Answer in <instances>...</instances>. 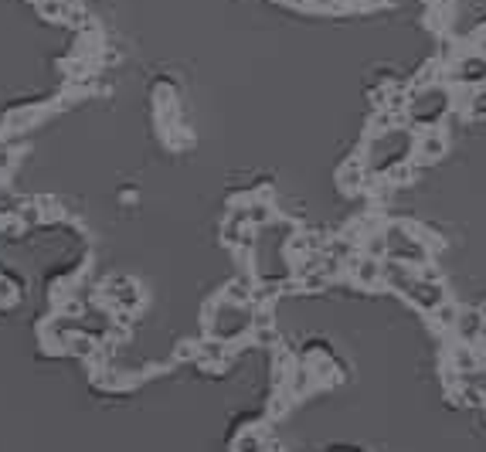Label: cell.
I'll return each instance as SVG.
<instances>
[{
  "instance_id": "obj_4",
  "label": "cell",
  "mask_w": 486,
  "mask_h": 452,
  "mask_svg": "<svg viewBox=\"0 0 486 452\" xmlns=\"http://www.w3.org/2000/svg\"><path fill=\"white\" fill-rule=\"evenodd\" d=\"M381 269H384V259H374V255H354L350 259V276L364 289H371L374 282H381Z\"/></svg>"
},
{
  "instance_id": "obj_9",
  "label": "cell",
  "mask_w": 486,
  "mask_h": 452,
  "mask_svg": "<svg viewBox=\"0 0 486 452\" xmlns=\"http://www.w3.org/2000/svg\"><path fill=\"white\" fill-rule=\"evenodd\" d=\"M364 255H374V259H388V235L384 232H371L364 242Z\"/></svg>"
},
{
  "instance_id": "obj_18",
  "label": "cell",
  "mask_w": 486,
  "mask_h": 452,
  "mask_svg": "<svg viewBox=\"0 0 486 452\" xmlns=\"http://www.w3.org/2000/svg\"><path fill=\"white\" fill-rule=\"evenodd\" d=\"M480 337H483V340H486V316H483V333H480Z\"/></svg>"
},
{
  "instance_id": "obj_19",
  "label": "cell",
  "mask_w": 486,
  "mask_h": 452,
  "mask_svg": "<svg viewBox=\"0 0 486 452\" xmlns=\"http://www.w3.org/2000/svg\"><path fill=\"white\" fill-rule=\"evenodd\" d=\"M483 411H486V402H483Z\"/></svg>"
},
{
  "instance_id": "obj_7",
  "label": "cell",
  "mask_w": 486,
  "mask_h": 452,
  "mask_svg": "<svg viewBox=\"0 0 486 452\" xmlns=\"http://www.w3.org/2000/svg\"><path fill=\"white\" fill-rule=\"evenodd\" d=\"M463 82H486V62L483 58H466V62L459 65V75Z\"/></svg>"
},
{
  "instance_id": "obj_3",
  "label": "cell",
  "mask_w": 486,
  "mask_h": 452,
  "mask_svg": "<svg viewBox=\"0 0 486 452\" xmlns=\"http://www.w3.org/2000/svg\"><path fill=\"white\" fill-rule=\"evenodd\" d=\"M446 89H428V92H418L415 102H411V116L418 123H436L442 112H446Z\"/></svg>"
},
{
  "instance_id": "obj_1",
  "label": "cell",
  "mask_w": 486,
  "mask_h": 452,
  "mask_svg": "<svg viewBox=\"0 0 486 452\" xmlns=\"http://www.w3.org/2000/svg\"><path fill=\"white\" fill-rule=\"evenodd\" d=\"M384 235H388V259L408 265H422L428 259L422 238H411V225H388Z\"/></svg>"
},
{
  "instance_id": "obj_13",
  "label": "cell",
  "mask_w": 486,
  "mask_h": 452,
  "mask_svg": "<svg viewBox=\"0 0 486 452\" xmlns=\"http://www.w3.org/2000/svg\"><path fill=\"white\" fill-rule=\"evenodd\" d=\"M470 116H486V89H476V92L470 95Z\"/></svg>"
},
{
  "instance_id": "obj_17",
  "label": "cell",
  "mask_w": 486,
  "mask_h": 452,
  "mask_svg": "<svg viewBox=\"0 0 486 452\" xmlns=\"http://www.w3.org/2000/svg\"><path fill=\"white\" fill-rule=\"evenodd\" d=\"M480 51H483V55H486V34H483V38H480Z\"/></svg>"
},
{
  "instance_id": "obj_11",
  "label": "cell",
  "mask_w": 486,
  "mask_h": 452,
  "mask_svg": "<svg viewBox=\"0 0 486 452\" xmlns=\"http://www.w3.org/2000/svg\"><path fill=\"white\" fill-rule=\"evenodd\" d=\"M310 381H313V371H310V367H299L296 377L289 381V394H293V398H303V394L310 391Z\"/></svg>"
},
{
  "instance_id": "obj_10",
  "label": "cell",
  "mask_w": 486,
  "mask_h": 452,
  "mask_svg": "<svg viewBox=\"0 0 486 452\" xmlns=\"http://www.w3.org/2000/svg\"><path fill=\"white\" fill-rule=\"evenodd\" d=\"M235 452H266V438L259 432H242L235 438Z\"/></svg>"
},
{
  "instance_id": "obj_14",
  "label": "cell",
  "mask_w": 486,
  "mask_h": 452,
  "mask_svg": "<svg viewBox=\"0 0 486 452\" xmlns=\"http://www.w3.org/2000/svg\"><path fill=\"white\" fill-rule=\"evenodd\" d=\"M245 211H249L252 225H262V221H269V204L266 201H255L252 208H245Z\"/></svg>"
},
{
  "instance_id": "obj_12",
  "label": "cell",
  "mask_w": 486,
  "mask_h": 452,
  "mask_svg": "<svg viewBox=\"0 0 486 452\" xmlns=\"http://www.w3.org/2000/svg\"><path fill=\"white\" fill-rule=\"evenodd\" d=\"M432 316H436V323H439L442 330H455V320H459V310H455L453 303H442L439 310H432Z\"/></svg>"
},
{
  "instance_id": "obj_2",
  "label": "cell",
  "mask_w": 486,
  "mask_h": 452,
  "mask_svg": "<svg viewBox=\"0 0 486 452\" xmlns=\"http://www.w3.org/2000/svg\"><path fill=\"white\" fill-rule=\"evenodd\" d=\"M405 299L411 306H418L422 313H432L446 303V286H442L439 279H422V276H418V279L405 289Z\"/></svg>"
},
{
  "instance_id": "obj_15",
  "label": "cell",
  "mask_w": 486,
  "mask_h": 452,
  "mask_svg": "<svg viewBox=\"0 0 486 452\" xmlns=\"http://www.w3.org/2000/svg\"><path fill=\"white\" fill-rule=\"evenodd\" d=\"M68 347H72L79 357H92V340H85V337H72V340H68Z\"/></svg>"
},
{
  "instance_id": "obj_8",
  "label": "cell",
  "mask_w": 486,
  "mask_h": 452,
  "mask_svg": "<svg viewBox=\"0 0 486 452\" xmlns=\"http://www.w3.org/2000/svg\"><path fill=\"white\" fill-rule=\"evenodd\" d=\"M340 184H344L347 190H357L364 184V163L361 160H350L344 171H340Z\"/></svg>"
},
{
  "instance_id": "obj_20",
  "label": "cell",
  "mask_w": 486,
  "mask_h": 452,
  "mask_svg": "<svg viewBox=\"0 0 486 452\" xmlns=\"http://www.w3.org/2000/svg\"><path fill=\"white\" fill-rule=\"evenodd\" d=\"M367 4H371V0H367Z\"/></svg>"
},
{
  "instance_id": "obj_16",
  "label": "cell",
  "mask_w": 486,
  "mask_h": 452,
  "mask_svg": "<svg viewBox=\"0 0 486 452\" xmlns=\"http://www.w3.org/2000/svg\"><path fill=\"white\" fill-rule=\"evenodd\" d=\"M31 119H34V112H14V116L7 119V126H11V129H17V126H28Z\"/></svg>"
},
{
  "instance_id": "obj_5",
  "label": "cell",
  "mask_w": 486,
  "mask_h": 452,
  "mask_svg": "<svg viewBox=\"0 0 486 452\" xmlns=\"http://www.w3.org/2000/svg\"><path fill=\"white\" fill-rule=\"evenodd\" d=\"M455 333L463 340H480V333H483V310H459Z\"/></svg>"
},
{
  "instance_id": "obj_6",
  "label": "cell",
  "mask_w": 486,
  "mask_h": 452,
  "mask_svg": "<svg viewBox=\"0 0 486 452\" xmlns=\"http://www.w3.org/2000/svg\"><path fill=\"white\" fill-rule=\"evenodd\" d=\"M446 136H442L439 129H428L422 140H418V156L422 160H439V156H446Z\"/></svg>"
}]
</instances>
